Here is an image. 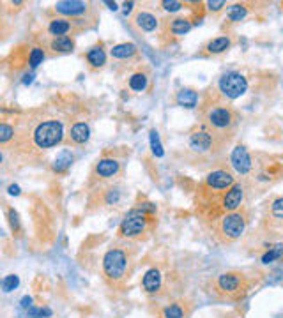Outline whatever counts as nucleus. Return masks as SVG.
I'll list each match as a JSON object with an SVG mask.
<instances>
[{
	"instance_id": "f257e3e1",
	"label": "nucleus",
	"mask_w": 283,
	"mask_h": 318,
	"mask_svg": "<svg viewBox=\"0 0 283 318\" xmlns=\"http://www.w3.org/2000/svg\"><path fill=\"white\" fill-rule=\"evenodd\" d=\"M198 117L200 127L211 134L218 150L232 142L241 120L236 108L221 99L213 88L202 99V105L198 106Z\"/></svg>"
},
{
	"instance_id": "f03ea898",
	"label": "nucleus",
	"mask_w": 283,
	"mask_h": 318,
	"mask_svg": "<svg viewBox=\"0 0 283 318\" xmlns=\"http://www.w3.org/2000/svg\"><path fill=\"white\" fill-rule=\"evenodd\" d=\"M133 267V254L128 246L110 248L103 256V276L110 285L121 286L130 277Z\"/></svg>"
},
{
	"instance_id": "7ed1b4c3",
	"label": "nucleus",
	"mask_w": 283,
	"mask_h": 318,
	"mask_svg": "<svg viewBox=\"0 0 283 318\" xmlns=\"http://www.w3.org/2000/svg\"><path fill=\"white\" fill-rule=\"evenodd\" d=\"M251 283L244 272L228 271L216 276L211 281V294L216 299L223 300H241L250 292Z\"/></svg>"
},
{
	"instance_id": "20e7f679",
	"label": "nucleus",
	"mask_w": 283,
	"mask_h": 318,
	"mask_svg": "<svg viewBox=\"0 0 283 318\" xmlns=\"http://www.w3.org/2000/svg\"><path fill=\"white\" fill-rule=\"evenodd\" d=\"M248 226V211L246 209H239L234 212H225L213 223L214 237L219 242H236L242 237Z\"/></svg>"
},
{
	"instance_id": "39448f33",
	"label": "nucleus",
	"mask_w": 283,
	"mask_h": 318,
	"mask_svg": "<svg viewBox=\"0 0 283 318\" xmlns=\"http://www.w3.org/2000/svg\"><path fill=\"white\" fill-rule=\"evenodd\" d=\"M156 205L154 203H142V207L131 209L119 226L121 239H136L151 228L154 223Z\"/></svg>"
},
{
	"instance_id": "423d86ee",
	"label": "nucleus",
	"mask_w": 283,
	"mask_h": 318,
	"mask_svg": "<svg viewBox=\"0 0 283 318\" xmlns=\"http://www.w3.org/2000/svg\"><path fill=\"white\" fill-rule=\"evenodd\" d=\"M34 147L36 148H51L59 145L64 140V126L61 120L57 119H48V120H39L34 126L32 134H30Z\"/></svg>"
},
{
	"instance_id": "0eeeda50",
	"label": "nucleus",
	"mask_w": 283,
	"mask_h": 318,
	"mask_svg": "<svg viewBox=\"0 0 283 318\" xmlns=\"http://www.w3.org/2000/svg\"><path fill=\"white\" fill-rule=\"evenodd\" d=\"M213 90L218 94L221 99L232 103L234 99L241 97L242 94L248 90V80L246 76L239 71H227L223 73L218 78L216 85L213 87Z\"/></svg>"
},
{
	"instance_id": "6e6552de",
	"label": "nucleus",
	"mask_w": 283,
	"mask_h": 318,
	"mask_svg": "<svg viewBox=\"0 0 283 318\" xmlns=\"http://www.w3.org/2000/svg\"><path fill=\"white\" fill-rule=\"evenodd\" d=\"M230 165H232V168L236 170L237 175L248 179L253 173L255 159L248 152L244 145H237V147L232 148V154H230Z\"/></svg>"
},
{
	"instance_id": "1a4fd4ad",
	"label": "nucleus",
	"mask_w": 283,
	"mask_h": 318,
	"mask_svg": "<svg viewBox=\"0 0 283 318\" xmlns=\"http://www.w3.org/2000/svg\"><path fill=\"white\" fill-rule=\"evenodd\" d=\"M244 198H246V184H244V182H236V184L225 193V196H223V200H221L223 214H225V212L239 211V209L242 207V203H244Z\"/></svg>"
},
{
	"instance_id": "9d476101",
	"label": "nucleus",
	"mask_w": 283,
	"mask_h": 318,
	"mask_svg": "<svg viewBox=\"0 0 283 318\" xmlns=\"http://www.w3.org/2000/svg\"><path fill=\"white\" fill-rule=\"evenodd\" d=\"M122 173V163L121 159L117 157H101L96 166H94L92 177L101 180H108V179H115Z\"/></svg>"
},
{
	"instance_id": "9b49d317",
	"label": "nucleus",
	"mask_w": 283,
	"mask_h": 318,
	"mask_svg": "<svg viewBox=\"0 0 283 318\" xmlns=\"http://www.w3.org/2000/svg\"><path fill=\"white\" fill-rule=\"evenodd\" d=\"M131 25L142 34H151L159 27V18L158 14H154L149 9H138L133 18H131Z\"/></svg>"
},
{
	"instance_id": "f8f14e48",
	"label": "nucleus",
	"mask_w": 283,
	"mask_h": 318,
	"mask_svg": "<svg viewBox=\"0 0 283 318\" xmlns=\"http://www.w3.org/2000/svg\"><path fill=\"white\" fill-rule=\"evenodd\" d=\"M110 57L113 60H121V62H140V50L133 42H119L110 50Z\"/></svg>"
},
{
	"instance_id": "ddd939ff",
	"label": "nucleus",
	"mask_w": 283,
	"mask_h": 318,
	"mask_svg": "<svg viewBox=\"0 0 283 318\" xmlns=\"http://www.w3.org/2000/svg\"><path fill=\"white\" fill-rule=\"evenodd\" d=\"M151 69L145 67V65H140L138 69L133 71V73L128 76V87L133 92H145L151 87Z\"/></svg>"
},
{
	"instance_id": "4468645a",
	"label": "nucleus",
	"mask_w": 283,
	"mask_h": 318,
	"mask_svg": "<svg viewBox=\"0 0 283 318\" xmlns=\"http://www.w3.org/2000/svg\"><path fill=\"white\" fill-rule=\"evenodd\" d=\"M193 18L190 16H175V18H170L167 23L163 25L165 27V36L170 34V36H175V37H182L186 34L190 32L191 28H193Z\"/></svg>"
},
{
	"instance_id": "2eb2a0df",
	"label": "nucleus",
	"mask_w": 283,
	"mask_h": 318,
	"mask_svg": "<svg viewBox=\"0 0 283 318\" xmlns=\"http://www.w3.org/2000/svg\"><path fill=\"white\" fill-rule=\"evenodd\" d=\"M48 32L53 37H61V36L69 37V34H78V32H82V30H80L78 25L74 23L73 20L53 18V20H50V23H48Z\"/></svg>"
},
{
	"instance_id": "dca6fc26",
	"label": "nucleus",
	"mask_w": 283,
	"mask_h": 318,
	"mask_svg": "<svg viewBox=\"0 0 283 318\" xmlns=\"http://www.w3.org/2000/svg\"><path fill=\"white\" fill-rule=\"evenodd\" d=\"M190 147L195 150V152H209V150H213L216 145H214V140L211 138V134L207 133L205 129H202V127H198L196 131H193V133L190 134Z\"/></svg>"
},
{
	"instance_id": "f3484780",
	"label": "nucleus",
	"mask_w": 283,
	"mask_h": 318,
	"mask_svg": "<svg viewBox=\"0 0 283 318\" xmlns=\"http://www.w3.org/2000/svg\"><path fill=\"white\" fill-rule=\"evenodd\" d=\"M142 286L144 290L151 295H158L163 290V272L161 269L152 267L149 269L144 274V279H142Z\"/></svg>"
},
{
	"instance_id": "a211bd4d",
	"label": "nucleus",
	"mask_w": 283,
	"mask_h": 318,
	"mask_svg": "<svg viewBox=\"0 0 283 318\" xmlns=\"http://www.w3.org/2000/svg\"><path fill=\"white\" fill-rule=\"evenodd\" d=\"M230 46H232L230 36L214 37L204 46V55H219V53H225V51L230 50Z\"/></svg>"
},
{
	"instance_id": "6ab92c4d",
	"label": "nucleus",
	"mask_w": 283,
	"mask_h": 318,
	"mask_svg": "<svg viewBox=\"0 0 283 318\" xmlns=\"http://www.w3.org/2000/svg\"><path fill=\"white\" fill-rule=\"evenodd\" d=\"M67 138H69V143H73V145H84L90 138V127L85 122H76V124L71 126Z\"/></svg>"
},
{
	"instance_id": "aec40b11",
	"label": "nucleus",
	"mask_w": 283,
	"mask_h": 318,
	"mask_svg": "<svg viewBox=\"0 0 283 318\" xmlns=\"http://www.w3.org/2000/svg\"><path fill=\"white\" fill-rule=\"evenodd\" d=\"M265 221H269L273 226L283 225V196H276V198H273L269 202V209H267Z\"/></svg>"
},
{
	"instance_id": "412c9836",
	"label": "nucleus",
	"mask_w": 283,
	"mask_h": 318,
	"mask_svg": "<svg viewBox=\"0 0 283 318\" xmlns=\"http://www.w3.org/2000/svg\"><path fill=\"white\" fill-rule=\"evenodd\" d=\"M174 99H175L177 105L182 106V108H195V106L198 105L200 96L195 88L184 87V88H181V90H177Z\"/></svg>"
},
{
	"instance_id": "4be33fe9",
	"label": "nucleus",
	"mask_w": 283,
	"mask_h": 318,
	"mask_svg": "<svg viewBox=\"0 0 283 318\" xmlns=\"http://www.w3.org/2000/svg\"><path fill=\"white\" fill-rule=\"evenodd\" d=\"M85 59H87V64L90 69H101L107 64V51L103 50L101 44H98V46H92L85 53Z\"/></svg>"
},
{
	"instance_id": "5701e85b",
	"label": "nucleus",
	"mask_w": 283,
	"mask_h": 318,
	"mask_svg": "<svg viewBox=\"0 0 283 318\" xmlns=\"http://www.w3.org/2000/svg\"><path fill=\"white\" fill-rule=\"evenodd\" d=\"M251 5L253 4H248V2H236L232 5H227V18L234 23L242 21L251 13Z\"/></svg>"
},
{
	"instance_id": "b1692460",
	"label": "nucleus",
	"mask_w": 283,
	"mask_h": 318,
	"mask_svg": "<svg viewBox=\"0 0 283 318\" xmlns=\"http://www.w3.org/2000/svg\"><path fill=\"white\" fill-rule=\"evenodd\" d=\"M50 50H53V53H71L74 50V39L67 36L53 37L50 41Z\"/></svg>"
},
{
	"instance_id": "393cba45",
	"label": "nucleus",
	"mask_w": 283,
	"mask_h": 318,
	"mask_svg": "<svg viewBox=\"0 0 283 318\" xmlns=\"http://www.w3.org/2000/svg\"><path fill=\"white\" fill-rule=\"evenodd\" d=\"M71 163H73V154H71L69 150H62V152L57 154L55 161H53V171L64 173V171L71 166Z\"/></svg>"
},
{
	"instance_id": "a878e982",
	"label": "nucleus",
	"mask_w": 283,
	"mask_h": 318,
	"mask_svg": "<svg viewBox=\"0 0 283 318\" xmlns=\"http://www.w3.org/2000/svg\"><path fill=\"white\" fill-rule=\"evenodd\" d=\"M188 311L182 306V302H172L161 309V318H186Z\"/></svg>"
},
{
	"instance_id": "bb28decb",
	"label": "nucleus",
	"mask_w": 283,
	"mask_h": 318,
	"mask_svg": "<svg viewBox=\"0 0 283 318\" xmlns=\"http://www.w3.org/2000/svg\"><path fill=\"white\" fill-rule=\"evenodd\" d=\"M44 50L41 46H32L30 51H28V65H30V69H36L37 65L43 64V60H44Z\"/></svg>"
},
{
	"instance_id": "cd10ccee",
	"label": "nucleus",
	"mask_w": 283,
	"mask_h": 318,
	"mask_svg": "<svg viewBox=\"0 0 283 318\" xmlns=\"http://www.w3.org/2000/svg\"><path fill=\"white\" fill-rule=\"evenodd\" d=\"M14 136H16L14 126L7 124V122H0V145H7V143H11Z\"/></svg>"
},
{
	"instance_id": "c85d7f7f",
	"label": "nucleus",
	"mask_w": 283,
	"mask_h": 318,
	"mask_svg": "<svg viewBox=\"0 0 283 318\" xmlns=\"http://www.w3.org/2000/svg\"><path fill=\"white\" fill-rule=\"evenodd\" d=\"M149 140H151V148H152V154L156 157H161L163 156V147H161V142H159V134L158 131H151L149 134Z\"/></svg>"
},
{
	"instance_id": "c756f323",
	"label": "nucleus",
	"mask_w": 283,
	"mask_h": 318,
	"mask_svg": "<svg viewBox=\"0 0 283 318\" xmlns=\"http://www.w3.org/2000/svg\"><path fill=\"white\" fill-rule=\"evenodd\" d=\"M283 256V246H276V248H271L267 253L262 256V263H271L274 260H278Z\"/></svg>"
},
{
	"instance_id": "7c9ffc66",
	"label": "nucleus",
	"mask_w": 283,
	"mask_h": 318,
	"mask_svg": "<svg viewBox=\"0 0 283 318\" xmlns=\"http://www.w3.org/2000/svg\"><path fill=\"white\" fill-rule=\"evenodd\" d=\"M159 5H161L167 13H177V11H181L186 4L184 2H177V0H163V2H159Z\"/></svg>"
},
{
	"instance_id": "2f4dec72",
	"label": "nucleus",
	"mask_w": 283,
	"mask_h": 318,
	"mask_svg": "<svg viewBox=\"0 0 283 318\" xmlns=\"http://www.w3.org/2000/svg\"><path fill=\"white\" fill-rule=\"evenodd\" d=\"M18 285H20V277L16 276V274H9V276H5V279L2 281V290L13 292Z\"/></svg>"
},
{
	"instance_id": "473e14b6",
	"label": "nucleus",
	"mask_w": 283,
	"mask_h": 318,
	"mask_svg": "<svg viewBox=\"0 0 283 318\" xmlns=\"http://www.w3.org/2000/svg\"><path fill=\"white\" fill-rule=\"evenodd\" d=\"M27 315L30 318H44V317H51V309L48 308H34V306H30V308L27 309Z\"/></svg>"
},
{
	"instance_id": "72a5a7b5",
	"label": "nucleus",
	"mask_w": 283,
	"mask_h": 318,
	"mask_svg": "<svg viewBox=\"0 0 283 318\" xmlns=\"http://www.w3.org/2000/svg\"><path fill=\"white\" fill-rule=\"evenodd\" d=\"M205 5H207V9L211 13H218L223 7H227V2L225 0H211V2H205Z\"/></svg>"
},
{
	"instance_id": "f704fd0d",
	"label": "nucleus",
	"mask_w": 283,
	"mask_h": 318,
	"mask_svg": "<svg viewBox=\"0 0 283 318\" xmlns=\"http://www.w3.org/2000/svg\"><path fill=\"white\" fill-rule=\"evenodd\" d=\"M7 216H9L11 228H13V230H18V228H20V221H18V214H16V211H13V209H9V212H7Z\"/></svg>"
},
{
	"instance_id": "c9c22d12",
	"label": "nucleus",
	"mask_w": 283,
	"mask_h": 318,
	"mask_svg": "<svg viewBox=\"0 0 283 318\" xmlns=\"http://www.w3.org/2000/svg\"><path fill=\"white\" fill-rule=\"evenodd\" d=\"M30 306H32V299H30V297H23V299H22V308L28 309Z\"/></svg>"
},
{
	"instance_id": "e433bc0d",
	"label": "nucleus",
	"mask_w": 283,
	"mask_h": 318,
	"mask_svg": "<svg viewBox=\"0 0 283 318\" xmlns=\"http://www.w3.org/2000/svg\"><path fill=\"white\" fill-rule=\"evenodd\" d=\"M9 194H14V196H18L20 194V186H16V184H13V186H9Z\"/></svg>"
},
{
	"instance_id": "4c0bfd02",
	"label": "nucleus",
	"mask_w": 283,
	"mask_h": 318,
	"mask_svg": "<svg viewBox=\"0 0 283 318\" xmlns=\"http://www.w3.org/2000/svg\"><path fill=\"white\" fill-rule=\"evenodd\" d=\"M135 2H126L124 4V13L128 14V13H131V11H133V7H135Z\"/></svg>"
},
{
	"instance_id": "58836bf2",
	"label": "nucleus",
	"mask_w": 283,
	"mask_h": 318,
	"mask_svg": "<svg viewBox=\"0 0 283 318\" xmlns=\"http://www.w3.org/2000/svg\"><path fill=\"white\" fill-rule=\"evenodd\" d=\"M105 4L108 5V7H110V9H113V11H117V4L115 2H105Z\"/></svg>"
},
{
	"instance_id": "ea45409f",
	"label": "nucleus",
	"mask_w": 283,
	"mask_h": 318,
	"mask_svg": "<svg viewBox=\"0 0 283 318\" xmlns=\"http://www.w3.org/2000/svg\"><path fill=\"white\" fill-rule=\"evenodd\" d=\"M0 159H2V156H0Z\"/></svg>"
}]
</instances>
